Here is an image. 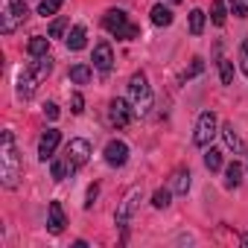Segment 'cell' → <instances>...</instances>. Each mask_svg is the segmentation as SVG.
Instances as JSON below:
<instances>
[{
  "mask_svg": "<svg viewBox=\"0 0 248 248\" xmlns=\"http://www.w3.org/2000/svg\"><path fill=\"white\" fill-rule=\"evenodd\" d=\"M24 175V164H21V155L15 149V135L12 132H3V146H0V178H3V187H18Z\"/></svg>",
  "mask_w": 248,
  "mask_h": 248,
  "instance_id": "obj_1",
  "label": "cell"
},
{
  "mask_svg": "<svg viewBox=\"0 0 248 248\" xmlns=\"http://www.w3.org/2000/svg\"><path fill=\"white\" fill-rule=\"evenodd\" d=\"M102 27H105L111 35H117L120 41H132V38L140 35V27H135L123 9H108V12L102 15Z\"/></svg>",
  "mask_w": 248,
  "mask_h": 248,
  "instance_id": "obj_2",
  "label": "cell"
},
{
  "mask_svg": "<svg viewBox=\"0 0 248 248\" xmlns=\"http://www.w3.org/2000/svg\"><path fill=\"white\" fill-rule=\"evenodd\" d=\"M30 9L24 0H0V30L3 35H12L24 21H27Z\"/></svg>",
  "mask_w": 248,
  "mask_h": 248,
  "instance_id": "obj_3",
  "label": "cell"
},
{
  "mask_svg": "<svg viewBox=\"0 0 248 248\" xmlns=\"http://www.w3.org/2000/svg\"><path fill=\"white\" fill-rule=\"evenodd\" d=\"M129 93H132V102H135V111H138V114H146V111L152 108V88H149L143 70H138V73L129 79Z\"/></svg>",
  "mask_w": 248,
  "mask_h": 248,
  "instance_id": "obj_4",
  "label": "cell"
},
{
  "mask_svg": "<svg viewBox=\"0 0 248 248\" xmlns=\"http://www.w3.org/2000/svg\"><path fill=\"white\" fill-rule=\"evenodd\" d=\"M140 199H143V187H132V190L126 193V199L120 202V207H117V213H114L117 228H126V225H129V219H132L135 210L140 207Z\"/></svg>",
  "mask_w": 248,
  "mask_h": 248,
  "instance_id": "obj_5",
  "label": "cell"
},
{
  "mask_svg": "<svg viewBox=\"0 0 248 248\" xmlns=\"http://www.w3.org/2000/svg\"><path fill=\"white\" fill-rule=\"evenodd\" d=\"M64 158H67V164H70V172L82 170V167L88 164V158H91V143H88L85 138H73V140L67 143V149H64Z\"/></svg>",
  "mask_w": 248,
  "mask_h": 248,
  "instance_id": "obj_6",
  "label": "cell"
},
{
  "mask_svg": "<svg viewBox=\"0 0 248 248\" xmlns=\"http://www.w3.org/2000/svg\"><path fill=\"white\" fill-rule=\"evenodd\" d=\"M213 138H216V114H213V111H202V117H199V123H196L193 140H196V146H210Z\"/></svg>",
  "mask_w": 248,
  "mask_h": 248,
  "instance_id": "obj_7",
  "label": "cell"
},
{
  "mask_svg": "<svg viewBox=\"0 0 248 248\" xmlns=\"http://www.w3.org/2000/svg\"><path fill=\"white\" fill-rule=\"evenodd\" d=\"M135 114H138V111L129 108V102H126V99H120V96L111 99V105H108V120H111V126H117V129H126Z\"/></svg>",
  "mask_w": 248,
  "mask_h": 248,
  "instance_id": "obj_8",
  "label": "cell"
},
{
  "mask_svg": "<svg viewBox=\"0 0 248 248\" xmlns=\"http://www.w3.org/2000/svg\"><path fill=\"white\" fill-rule=\"evenodd\" d=\"M59 143H62V132H59V129H47V132L41 135V140H38V158H41V161H53Z\"/></svg>",
  "mask_w": 248,
  "mask_h": 248,
  "instance_id": "obj_9",
  "label": "cell"
},
{
  "mask_svg": "<svg viewBox=\"0 0 248 248\" xmlns=\"http://www.w3.org/2000/svg\"><path fill=\"white\" fill-rule=\"evenodd\" d=\"M93 67L102 70V73H108L114 67V50H111L108 41H96V47H93Z\"/></svg>",
  "mask_w": 248,
  "mask_h": 248,
  "instance_id": "obj_10",
  "label": "cell"
},
{
  "mask_svg": "<svg viewBox=\"0 0 248 248\" xmlns=\"http://www.w3.org/2000/svg\"><path fill=\"white\" fill-rule=\"evenodd\" d=\"M126 161H129V146L123 140H111L105 146V164L108 167H123Z\"/></svg>",
  "mask_w": 248,
  "mask_h": 248,
  "instance_id": "obj_11",
  "label": "cell"
},
{
  "mask_svg": "<svg viewBox=\"0 0 248 248\" xmlns=\"http://www.w3.org/2000/svg\"><path fill=\"white\" fill-rule=\"evenodd\" d=\"M47 213H50V219H47V231L59 236V233L64 231V225H67V219H64V210H62V204H59V202H50Z\"/></svg>",
  "mask_w": 248,
  "mask_h": 248,
  "instance_id": "obj_12",
  "label": "cell"
},
{
  "mask_svg": "<svg viewBox=\"0 0 248 248\" xmlns=\"http://www.w3.org/2000/svg\"><path fill=\"white\" fill-rule=\"evenodd\" d=\"M35 88H38V79H35L30 70H24V73L18 76V96H21V99H30V96L35 93Z\"/></svg>",
  "mask_w": 248,
  "mask_h": 248,
  "instance_id": "obj_13",
  "label": "cell"
},
{
  "mask_svg": "<svg viewBox=\"0 0 248 248\" xmlns=\"http://www.w3.org/2000/svg\"><path fill=\"white\" fill-rule=\"evenodd\" d=\"M222 138H225V143L233 149V155H242V152H245V143H242V138L233 132V123H225V126H222Z\"/></svg>",
  "mask_w": 248,
  "mask_h": 248,
  "instance_id": "obj_14",
  "label": "cell"
},
{
  "mask_svg": "<svg viewBox=\"0 0 248 248\" xmlns=\"http://www.w3.org/2000/svg\"><path fill=\"white\" fill-rule=\"evenodd\" d=\"M170 184H172V190H175L178 196H187V190H190V170H184V167H178V170L172 172V178H170Z\"/></svg>",
  "mask_w": 248,
  "mask_h": 248,
  "instance_id": "obj_15",
  "label": "cell"
},
{
  "mask_svg": "<svg viewBox=\"0 0 248 248\" xmlns=\"http://www.w3.org/2000/svg\"><path fill=\"white\" fill-rule=\"evenodd\" d=\"M50 70H53V59H50V56H41V59H35V62L30 64V73H32L38 82H44V79L50 76Z\"/></svg>",
  "mask_w": 248,
  "mask_h": 248,
  "instance_id": "obj_16",
  "label": "cell"
},
{
  "mask_svg": "<svg viewBox=\"0 0 248 248\" xmlns=\"http://www.w3.org/2000/svg\"><path fill=\"white\" fill-rule=\"evenodd\" d=\"M85 44H88V32H85V27H82V24H76V27L70 30V35H67V50H73V53H76V50H82Z\"/></svg>",
  "mask_w": 248,
  "mask_h": 248,
  "instance_id": "obj_17",
  "label": "cell"
},
{
  "mask_svg": "<svg viewBox=\"0 0 248 248\" xmlns=\"http://www.w3.org/2000/svg\"><path fill=\"white\" fill-rule=\"evenodd\" d=\"M47 50H50V38H44V35H32V38H30V44H27V53H30L32 59L47 56Z\"/></svg>",
  "mask_w": 248,
  "mask_h": 248,
  "instance_id": "obj_18",
  "label": "cell"
},
{
  "mask_svg": "<svg viewBox=\"0 0 248 248\" xmlns=\"http://www.w3.org/2000/svg\"><path fill=\"white\" fill-rule=\"evenodd\" d=\"M239 184H242V164L233 161V164H228V170H225V187H228V190H236Z\"/></svg>",
  "mask_w": 248,
  "mask_h": 248,
  "instance_id": "obj_19",
  "label": "cell"
},
{
  "mask_svg": "<svg viewBox=\"0 0 248 248\" xmlns=\"http://www.w3.org/2000/svg\"><path fill=\"white\" fill-rule=\"evenodd\" d=\"M152 24H155V27H170V24H172V12H170L164 3L152 6Z\"/></svg>",
  "mask_w": 248,
  "mask_h": 248,
  "instance_id": "obj_20",
  "label": "cell"
},
{
  "mask_svg": "<svg viewBox=\"0 0 248 248\" xmlns=\"http://www.w3.org/2000/svg\"><path fill=\"white\" fill-rule=\"evenodd\" d=\"M91 76H93V70L88 64H73L70 67V82H76V85H88Z\"/></svg>",
  "mask_w": 248,
  "mask_h": 248,
  "instance_id": "obj_21",
  "label": "cell"
},
{
  "mask_svg": "<svg viewBox=\"0 0 248 248\" xmlns=\"http://www.w3.org/2000/svg\"><path fill=\"white\" fill-rule=\"evenodd\" d=\"M202 32H204V12H202V9H193V12H190V35L199 38Z\"/></svg>",
  "mask_w": 248,
  "mask_h": 248,
  "instance_id": "obj_22",
  "label": "cell"
},
{
  "mask_svg": "<svg viewBox=\"0 0 248 248\" xmlns=\"http://www.w3.org/2000/svg\"><path fill=\"white\" fill-rule=\"evenodd\" d=\"M204 167H207L210 172H219V170H222V152L210 146V149L204 152Z\"/></svg>",
  "mask_w": 248,
  "mask_h": 248,
  "instance_id": "obj_23",
  "label": "cell"
},
{
  "mask_svg": "<svg viewBox=\"0 0 248 248\" xmlns=\"http://www.w3.org/2000/svg\"><path fill=\"white\" fill-rule=\"evenodd\" d=\"M50 172H53V178H56V181H64V178H67V172H70V164H67V158H62V161H53V164H50Z\"/></svg>",
  "mask_w": 248,
  "mask_h": 248,
  "instance_id": "obj_24",
  "label": "cell"
},
{
  "mask_svg": "<svg viewBox=\"0 0 248 248\" xmlns=\"http://www.w3.org/2000/svg\"><path fill=\"white\" fill-rule=\"evenodd\" d=\"M225 3H222V0H213V3H210V21L216 24V27H222L225 24Z\"/></svg>",
  "mask_w": 248,
  "mask_h": 248,
  "instance_id": "obj_25",
  "label": "cell"
},
{
  "mask_svg": "<svg viewBox=\"0 0 248 248\" xmlns=\"http://www.w3.org/2000/svg\"><path fill=\"white\" fill-rule=\"evenodd\" d=\"M62 3H64V0H41V3H38V15H56L59 9H62Z\"/></svg>",
  "mask_w": 248,
  "mask_h": 248,
  "instance_id": "obj_26",
  "label": "cell"
},
{
  "mask_svg": "<svg viewBox=\"0 0 248 248\" xmlns=\"http://www.w3.org/2000/svg\"><path fill=\"white\" fill-rule=\"evenodd\" d=\"M202 70H204V62H202V59L196 56V59H193V64H190V67H187V70L181 73V82H190V79H196V76H199Z\"/></svg>",
  "mask_w": 248,
  "mask_h": 248,
  "instance_id": "obj_27",
  "label": "cell"
},
{
  "mask_svg": "<svg viewBox=\"0 0 248 248\" xmlns=\"http://www.w3.org/2000/svg\"><path fill=\"white\" fill-rule=\"evenodd\" d=\"M219 79H222V85H231L233 82V64L228 59H219Z\"/></svg>",
  "mask_w": 248,
  "mask_h": 248,
  "instance_id": "obj_28",
  "label": "cell"
},
{
  "mask_svg": "<svg viewBox=\"0 0 248 248\" xmlns=\"http://www.w3.org/2000/svg\"><path fill=\"white\" fill-rule=\"evenodd\" d=\"M67 24H70L67 18H56V21L50 24V38H62V32L67 30Z\"/></svg>",
  "mask_w": 248,
  "mask_h": 248,
  "instance_id": "obj_29",
  "label": "cell"
},
{
  "mask_svg": "<svg viewBox=\"0 0 248 248\" xmlns=\"http://www.w3.org/2000/svg\"><path fill=\"white\" fill-rule=\"evenodd\" d=\"M152 204H155L158 210H164V207L170 204V190H164V187H161V190H155V196H152Z\"/></svg>",
  "mask_w": 248,
  "mask_h": 248,
  "instance_id": "obj_30",
  "label": "cell"
},
{
  "mask_svg": "<svg viewBox=\"0 0 248 248\" xmlns=\"http://www.w3.org/2000/svg\"><path fill=\"white\" fill-rule=\"evenodd\" d=\"M228 3H231V12L236 18H248V3L245 0H228Z\"/></svg>",
  "mask_w": 248,
  "mask_h": 248,
  "instance_id": "obj_31",
  "label": "cell"
},
{
  "mask_svg": "<svg viewBox=\"0 0 248 248\" xmlns=\"http://www.w3.org/2000/svg\"><path fill=\"white\" fill-rule=\"evenodd\" d=\"M239 64H242V73L248 76V35H245L242 44H239Z\"/></svg>",
  "mask_w": 248,
  "mask_h": 248,
  "instance_id": "obj_32",
  "label": "cell"
},
{
  "mask_svg": "<svg viewBox=\"0 0 248 248\" xmlns=\"http://www.w3.org/2000/svg\"><path fill=\"white\" fill-rule=\"evenodd\" d=\"M70 105H73V108H70L73 114H82V111H85V96H82V93H73V96H70Z\"/></svg>",
  "mask_w": 248,
  "mask_h": 248,
  "instance_id": "obj_33",
  "label": "cell"
},
{
  "mask_svg": "<svg viewBox=\"0 0 248 248\" xmlns=\"http://www.w3.org/2000/svg\"><path fill=\"white\" fill-rule=\"evenodd\" d=\"M96 193H99V187H96V184H91V187H88V202H85V207H93V202H96Z\"/></svg>",
  "mask_w": 248,
  "mask_h": 248,
  "instance_id": "obj_34",
  "label": "cell"
},
{
  "mask_svg": "<svg viewBox=\"0 0 248 248\" xmlns=\"http://www.w3.org/2000/svg\"><path fill=\"white\" fill-rule=\"evenodd\" d=\"M44 114H47L50 120H56V117H59V105H56V102H47V105H44Z\"/></svg>",
  "mask_w": 248,
  "mask_h": 248,
  "instance_id": "obj_35",
  "label": "cell"
},
{
  "mask_svg": "<svg viewBox=\"0 0 248 248\" xmlns=\"http://www.w3.org/2000/svg\"><path fill=\"white\" fill-rule=\"evenodd\" d=\"M170 3H181V0H170Z\"/></svg>",
  "mask_w": 248,
  "mask_h": 248,
  "instance_id": "obj_36",
  "label": "cell"
},
{
  "mask_svg": "<svg viewBox=\"0 0 248 248\" xmlns=\"http://www.w3.org/2000/svg\"><path fill=\"white\" fill-rule=\"evenodd\" d=\"M245 3H248V0H245Z\"/></svg>",
  "mask_w": 248,
  "mask_h": 248,
  "instance_id": "obj_37",
  "label": "cell"
}]
</instances>
